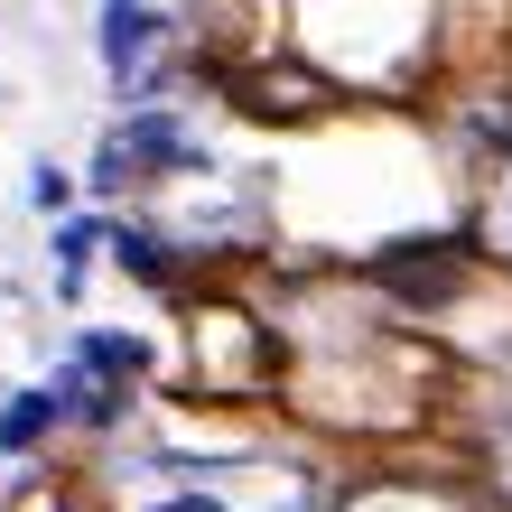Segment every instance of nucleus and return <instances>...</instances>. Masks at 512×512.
<instances>
[{"label":"nucleus","mask_w":512,"mask_h":512,"mask_svg":"<svg viewBox=\"0 0 512 512\" xmlns=\"http://www.w3.org/2000/svg\"><path fill=\"white\" fill-rule=\"evenodd\" d=\"M75 364H84V373H103L112 391H122V382H140L149 345H140V336H84V345H75Z\"/></svg>","instance_id":"5"},{"label":"nucleus","mask_w":512,"mask_h":512,"mask_svg":"<svg viewBox=\"0 0 512 512\" xmlns=\"http://www.w3.org/2000/svg\"><path fill=\"white\" fill-rule=\"evenodd\" d=\"M466 131H475V149H485V252L512 261V94L475 103Z\"/></svg>","instance_id":"1"},{"label":"nucleus","mask_w":512,"mask_h":512,"mask_svg":"<svg viewBox=\"0 0 512 512\" xmlns=\"http://www.w3.org/2000/svg\"><path fill=\"white\" fill-rule=\"evenodd\" d=\"M112 261H122L131 280H149V289H168V261H159V233H140V224H112Z\"/></svg>","instance_id":"6"},{"label":"nucleus","mask_w":512,"mask_h":512,"mask_svg":"<svg viewBox=\"0 0 512 512\" xmlns=\"http://www.w3.org/2000/svg\"><path fill=\"white\" fill-rule=\"evenodd\" d=\"M382 280L401 289V298H419V308H438V298H457V280H466V261H457V243L447 233H419V243H391L382 261Z\"/></svg>","instance_id":"2"},{"label":"nucleus","mask_w":512,"mask_h":512,"mask_svg":"<svg viewBox=\"0 0 512 512\" xmlns=\"http://www.w3.org/2000/svg\"><path fill=\"white\" fill-rule=\"evenodd\" d=\"M94 243H112L103 224H56V289L75 298V280H84V261H94Z\"/></svg>","instance_id":"7"},{"label":"nucleus","mask_w":512,"mask_h":512,"mask_svg":"<svg viewBox=\"0 0 512 512\" xmlns=\"http://www.w3.org/2000/svg\"><path fill=\"white\" fill-rule=\"evenodd\" d=\"M28 196H38V205H66L75 187H66V168H38V177H28Z\"/></svg>","instance_id":"8"},{"label":"nucleus","mask_w":512,"mask_h":512,"mask_svg":"<svg viewBox=\"0 0 512 512\" xmlns=\"http://www.w3.org/2000/svg\"><path fill=\"white\" fill-rule=\"evenodd\" d=\"M149 47H159V10L149 0H103V75L122 94H149Z\"/></svg>","instance_id":"3"},{"label":"nucleus","mask_w":512,"mask_h":512,"mask_svg":"<svg viewBox=\"0 0 512 512\" xmlns=\"http://www.w3.org/2000/svg\"><path fill=\"white\" fill-rule=\"evenodd\" d=\"M56 419H66V391H19V401L10 410H0V457H19V447H38L47 429H56Z\"/></svg>","instance_id":"4"}]
</instances>
